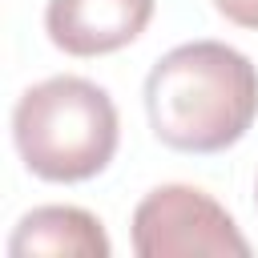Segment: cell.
I'll return each mask as SVG.
<instances>
[{"mask_svg":"<svg viewBox=\"0 0 258 258\" xmlns=\"http://www.w3.org/2000/svg\"><path fill=\"white\" fill-rule=\"evenodd\" d=\"M145 113L161 145L222 153L258 117V69L222 40L177 44L145 77Z\"/></svg>","mask_w":258,"mask_h":258,"instance_id":"cell-1","label":"cell"},{"mask_svg":"<svg viewBox=\"0 0 258 258\" xmlns=\"http://www.w3.org/2000/svg\"><path fill=\"white\" fill-rule=\"evenodd\" d=\"M153 20V0H48L44 32L69 56H105L133 44Z\"/></svg>","mask_w":258,"mask_h":258,"instance_id":"cell-4","label":"cell"},{"mask_svg":"<svg viewBox=\"0 0 258 258\" xmlns=\"http://www.w3.org/2000/svg\"><path fill=\"white\" fill-rule=\"evenodd\" d=\"M133 250L141 258L181 254H250L234 218L194 185H157L133 210Z\"/></svg>","mask_w":258,"mask_h":258,"instance_id":"cell-3","label":"cell"},{"mask_svg":"<svg viewBox=\"0 0 258 258\" xmlns=\"http://www.w3.org/2000/svg\"><path fill=\"white\" fill-rule=\"evenodd\" d=\"M117 105L85 77H48L20 93L12 141L20 161L44 181H89L117 153Z\"/></svg>","mask_w":258,"mask_h":258,"instance_id":"cell-2","label":"cell"},{"mask_svg":"<svg viewBox=\"0 0 258 258\" xmlns=\"http://www.w3.org/2000/svg\"><path fill=\"white\" fill-rule=\"evenodd\" d=\"M12 258L28 254H56V258H109V238L89 210L77 206H36L20 218L16 234L8 238Z\"/></svg>","mask_w":258,"mask_h":258,"instance_id":"cell-5","label":"cell"},{"mask_svg":"<svg viewBox=\"0 0 258 258\" xmlns=\"http://www.w3.org/2000/svg\"><path fill=\"white\" fill-rule=\"evenodd\" d=\"M254 198H258V185H254Z\"/></svg>","mask_w":258,"mask_h":258,"instance_id":"cell-7","label":"cell"},{"mask_svg":"<svg viewBox=\"0 0 258 258\" xmlns=\"http://www.w3.org/2000/svg\"><path fill=\"white\" fill-rule=\"evenodd\" d=\"M214 8L238 28H258V0H214Z\"/></svg>","mask_w":258,"mask_h":258,"instance_id":"cell-6","label":"cell"}]
</instances>
